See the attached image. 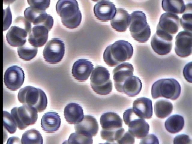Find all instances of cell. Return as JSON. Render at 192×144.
Returning <instances> with one entry per match:
<instances>
[{"mask_svg": "<svg viewBox=\"0 0 192 144\" xmlns=\"http://www.w3.org/2000/svg\"><path fill=\"white\" fill-rule=\"evenodd\" d=\"M192 62L187 63L184 66L183 70L184 76L188 82L192 83Z\"/></svg>", "mask_w": 192, "mask_h": 144, "instance_id": "42", "label": "cell"}, {"mask_svg": "<svg viewBox=\"0 0 192 144\" xmlns=\"http://www.w3.org/2000/svg\"><path fill=\"white\" fill-rule=\"evenodd\" d=\"M173 36L161 30H156L151 41L153 50L160 56L169 54L172 49Z\"/></svg>", "mask_w": 192, "mask_h": 144, "instance_id": "10", "label": "cell"}, {"mask_svg": "<svg viewBox=\"0 0 192 144\" xmlns=\"http://www.w3.org/2000/svg\"><path fill=\"white\" fill-rule=\"evenodd\" d=\"M11 114L20 130L34 124L38 117L37 110L33 107L25 105L13 108L11 110Z\"/></svg>", "mask_w": 192, "mask_h": 144, "instance_id": "8", "label": "cell"}, {"mask_svg": "<svg viewBox=\"0 0 192 144\" xmlns=\"http://www.w3.org/2000/svg\"><path fill=\"white\" fill-rule=\"evenodd\" d=\"M125 130L122 127L113 129H102L100 131V136L103 140L107 142H116L122 137L125 132Z\"/></svg>", "mask_w": 192, "mask_h": 144, "instance_id": "31", "label": "cell"}, {"mask_svg": "<svg viewBox=\"0 0 192 144\" xmlns=\"http://www.w3.org/2000/svg\"><path fill=\"white\" fill-rule=\"evenodd\" d=\"M173 109L172 104L164 99L157 100L154 104V110L156 116L158 118H164L169 116Z\"/></svg>", "mask_w": 192, "mask_h": 144, "instance_id": "28", "label": "cell"}, {"mask_svg": "<svg viewBox=\"0 0 192 144\" xmlns=\"http://www.w3.org/2000/svg\"><path fill=\"white\" fill-rule=\"evenodd\" d=\"M140 144H159V141L157 137L154 134H148L145 137L142 138Z\"/></svg>", "mask_w": 192, "mask_h": 144, "instance_id": "41", "label": "cell"}, {"mask_svg": "<svg viewBox=\"0 0 192 144\" xmlns=\"http://www.w3.org/2000/svg\"><path fill=\"white\" fill-rule=\"evenodd\" d=\"M142 88V83L140 79L133 75L128 77L124 82L122 87L123 93L129 97H134L140 93Z\"/></svg>", "mask_w": 192, "mask_h": 144, "instance_id": "26", "label": "cell"}, {"mask_svg": "<svg viewBox=\"0 0 192 144\" xmlns=\"http://www.w3.org/2000/svg\"><path fill=\"white\" fill-rule=\"evenodd\" d=\"M38 51L37 47L26 45L19 47L17 48L18 54L19 57L25 61H29L36 55Z\"/></svg>", "mask_w": 192, "mask_h": 144, "instance_id": "32", "label": "cell"}, {"mask_svg": "<svg viewBox=\"0 0 192 144\" xmlns=\"http://www.w3.org/2000/svg\"><path fill=\"white\" fill-rule=\"evenodd\" d=\"M64 115L67 122L70 124H76L83 120L84 115L82 107L77 104L71 103L65 106Z\"/></svg>", "mask_w": 192, "mask_h": 144, "instance_id": "24", "label": "cell"}, {"mask_svg": "<svg viewBox=\"0 0 192 144\" xmlns=\"http://www.w3.org/2000/svg\"><path fill=\"white\" fill-rule=\"evenodd\" d=\"M67 142L70 144H92V137L75 132L70 135Z\"/></svg>", "mask_w": 192, "mask_h": 144, "instance_id": "35", "label": "cell"}, {"mask_svg": "<svg viewBox=\"0 0 192 144\" xmlns=\"http://www.w3.org/2000/svg\"><path fill=\"white\" fill-rule=\"evenodd\" d=\"M13 24L25 28L28 31V33L32 28L31 22L23 16L17 17L14 20Z\"/></svg>", "mask_w": 192, "mask_h": 144, "instance_id": "37", "label": "cell"}, {"mask_svg": "<svg viewBox=\"0 0 192 144\" xmlns=\"http://www.w3.org/2000/svg\"><path fill=\"white\" fill-rule=\"evenodd\" d=\"M130 16L129 29L132 37L139 42H146L150 37L151 31L145 14L142 11L136 10L132 12Z\"/></svg>", "mask_w": 192, "mask_h": 144, "instance_id": "5", "label": "cell"}, {"mask_svg": "<svg viewBox=\"0 0 192 144\" xmlns=\"http://www.w3.org/2000/svg\"><path fill=\"white\" fill-rule=\"evenodd\" d=\"M90 85L97 94L102 95L109 94L112 89L110 74L105 67L98 66L93 70L90 77Z\"/></svg>", "mask_w": 192, "mask_h": 144, "instance_id": "6", "label": "cell"}, {"mask_svg": "<svg viewBox=\"0 0 192 144\" xmlns=\"http://www.w3.org/2000/svg\"><path fill=\"white\" fill-rule=\"evenodd\" d=\"M100 123L102 129H113L122 127V119L116 113L112 112L103 114L100 118Z\"/></svg>", "mask_w": 192, "mask_h": 144, "instance_id": "25", "label": "cell"}, {"mask_svg": "<svg viewBox=\"0 0 192 144\" xmlns=\"http://www.w3.org/2000/svg\"><path fill=\"white\" fill-rule=\"evenodd\" d=\"M132 108L134 113L140 118L150 119L152 117V101L149 98L141 97L136 99L133 103Z\"/></svg>", "mask_w": 192, "mask_h": 144, "instance_id": "21", "label": "cell"}, {"mask_svg": "<svg viewBox=\"0 0 192 144\" xmlns=\"http://www.w3.org/2000/svg\"><path fill=\"white\" fill-rule=\"evenodd\" d=\"M24 78V73L22 69L17 66H13L9 67L5 71L4 82L9 89L16 91L22 85Z\"/></svg>", "mask_w": 192, "mask_h": 144, "instance_id": "12", "label": "cell"}, {"mask_svg": "<svg viewBox=\"0 0 192 144\" xmlns=\"http://www.w3.org/2000/svg\"><path fill=\"white\" fill-rule=\"evenodd\" d=\"M75 132L87 136H93L96 135L99 130V125L96 119L89 115L84 116L82 120L75 124Z\"/></svg>", "mask_w": 192, "mask_h": 144, "instance_id": "18", "label": "cell"}, {"mask_svg": "<svg viewBox=\"0 0 192 144\" xmlns=\"http://www.w3.org/2000/svg\"><path fill=\"white\" fill-rule=\"evenodd\" d=\"M181 90L180 84L176 79L172 78L162 79L153 84L151 94L153 99L163 97L174 100L180 96Z\"/></svg>", "mask_w": 192, "mask_h": 144, "instance_id": "4", "label": "cell"}, {"mask_svg": "<svg viewBox=\"0 0 192 144\" xmlns=\"http://www.w3.org/2000/svg\"><path fill=\"white\" fill-rule=\"evenodd\" d=\"M163 10L175 14H181L184 12L186 5L183 0H164L162 2Z\"/></svg>", "mask_w": 192, "mask_h": 144, "instance_id": "29", "label": "cell"}, {"mask_svg": "<svg viewBox=\"0 0 192 144\" xmlns=\"http://www.w3.org/2000/svg\"><path fill=\"white\" fill-rule=\"evenodd\" d=\"M25 18L35 25H42L48 28L49 31L52 28L53 19L45 10L38 9L32 7L26 8L24 11Z\"/></svg>", "mask_w": 192, "mask_h": 144, "instance_id": "11", "label": "cell"}, {"mask_svg": "<svg viewBox=\"0 0 192 144\" xmlns=\"http://www.w3.org/2000/svg\"><path fill=\"white\" fill-rule=\"evenodd\" d=\"M65 52V46L63 41L58 38L50 40L45 45L43 51V56L46 62L56 64L62 59Z\"/></svg>", "mask_w": 192, "mask_h": 144, "instance_id": "9", "label": "cell"}, {"mask_svg": "<svg viewBox=\"0 0 192 144\" xmlns=\"http://www.w3.org/2000/svg\"><path fill=\"white\" fill-rule=\"evenodd\" d=\"M56 9L62 24L66 27L74 29L80 25L82 16L76 0H58Z\"/></svg>", "mask_w": 192, "mask_h": 144, "instance_id": "2", "label": "cell"}, {"mask_svg": "<svg viewBox=\"0 0 192 144\" xmlns=\"http://www.w3.org/2000/svg\"><path fill=\"white\" fill-rule=\"evenodd\" d=\"M3 126L10 134L15 133L17 127L16 123L11 114L5 111H3Z\"/></svg>", "mask_w": 192, "mask_h": 144, "instance_id": "34", "label": "cell"}, {"mask_svg": "<svg viewBox=\"0 0 192 144\" xmlns=\"http://www.w3.org/2000/svg\"><path fill=\"white\" fill-rule=\"evenodd\" d=\"M27 2L31 7L38 9L45 10L49 7L50 1L48 0H28Z\"/></svg>", "mask_w": 192, "mask_h": 144, "instance_id": "36", "label": "cell"}, {"mask_svg": "<svg viewBox=\"0 0 192 144\" xmlns=\"http://www.w3.org/2000/svg\"><path fill=\"white\" fill-rule=\"evenodd\" d=\"M131 16L128 11L122 8H118L114 17L111 20L112 28L119 32H125L129 26Z\"/></svg>", "mask_w": 192, "mask_h": 144, "instance_id": "22", "label": "cell"}, {"mask_svg": "<svg viewBox=\"0 0 192 144\" xmlns=\"http://www.w3.org/2000/svg\"><path fill=\"white\" fill-rule=\"evenodd\" d=\"M125 124L128 127V131L134 137L142 139L148 134L149 126L144 119L138 117L132 108L126 110L123 114Z\"/></svg>", "mask_w": 192, "mask_h": 144, "instance_id": "7", "label": "cell"}, {"mask_svg": "<svg viewBox=\"0 0 192 144\" xmlns=\"http://www.w3.org/2000/svg\"><path fill=\"white\" fill-rule=\"evenodd\" d=\"M116 12L115 4L108 0L99 1L94 8L95 16L98 20L102 21L111 20L115 16Z\"/></svg>", "mask_w": 192, "mask_h": 144, "instance_id": "16", "label": "cell"}, {"mask_svg": "<svg viewBox=\"0 0 192 144\" xmlns=\"http://www.w3.org/2000/svg\"><path fill=\"white\" fill-rule=\"evenodd\" d=\"M61 120L59 115L54 111H49L43 116L41 121L43 130L48 133L55 132L59 128Z\"/></svg>", "mask_w": 192, "mask_h": 144, "instance_id": "23", "label": "cell"}, {"mask_svg": "<svg viewBox=\"0 0 192 144\" xmlns=\"http://www.w3.org/2000/svg\"><path fill=\"white\" fill-rule=\"evenodd\" d=\"M192 32L183 30L179 32L175 38V51L178 56L187 57L192 53Z\"/></svg>", "mask_w": 192, "mask_h": 144, "instance_id": "13", "label": "cell"}, {"mask_svg": "<svg viewBox=\"0 0 192 144\" xmlns=\"http://www.w3.org/2000/svg\"><path fill=\"white\" fill-rule=\"evenodd\" d=\"M134 68L132 65L128 63H122L115 67L112 71L113 80L116 89L123 93L122 87L125 80L133 75Z\"/></svg>", "mask_w": 192, "mask_h": 144, "instance_id": "15", "label": "cell"}, {"mask_svg": "<svg viewBox=\"0 0 192 144\" xmlns=\"http://www.w3.org/2000/svg\"><path fill=\"white\" fill-rule=\"evenodd\" d=\"M134 138L128 131L125 132L117 142L118 144H134L135 142Z\"/></svg>", "mask_w": 192, "mask_h": 144, "instance_id": "39", "label": "cell"}, {"mask_svg": "<svg viewBox=\"0 0 192 144\" xmlns=\"http://www.w3.org/2000/svg\"><path fill=\"white\" fill-rule=\"evenodd\" d=\"M49 30L42 25H35L28 33V41L30 44L36 47H41L46 42Z\"/></svg>", "mask_w": 192, "mask_h": 144, "instance_id": "20", "label": "cell"}, {"mask_svg": "<svg viewBox=\"0 0 192 144\" xmlns=\"http://www.w3.org/2000/svg\"><path fill=\"white\" fill-rule=\"evenodd\" d=\"M186 5L184 14L180 19V23L184 30L192 32V3L188 4Z\"/></svg>", "mask_w": 192, "mask_h": 144, "instance_id": "33", "label": "cell"}, {"mask_svg": "<svg viewBox=\"0 0 192 144\" xmlns=\"http://www.w3.org/2000/svg\"><path fill=\"white\" fill-rule=\"evenodd\" d=\"M173 143L190 144L191 143V140L190 137L184 134L176 136L174 139Z\"/></svg>", "mask_w": 192, "mask_h": 144, "instance_id": "40", "label": "cell"}, {"mask_svg": "<svg viewBox=\"0 0 192 144\" xmlns=\"http://www.w3.org/2000/svg\"><path fill=\"white\" fill-rule=\"evenodd\" d=\"M180 27V18L177 15L166 12L160 16L157 30H161L173 36Z\"/></svg>", "mask_w": 192, "mask_h": 144, "instance_id": "14", "label": "cell"}, {"mask_svg": "<svg viewBox=\"0 0 192 144\" xmlns=\"http://www.w3.org/2000/svg\"><path fill=\"white\" fill-rule=\"evenodd\" d=\"M3 31L8 29L12 23V16L10 6L3 10Z\"/></svg>", "mask_w": 192, "mask_h": 144, "instance_id": "38", "label": "cell"}, {"mask_svg": "<svg viewBox=\"0 0 192 144\" xmlns=\"http://www.w3.org/2000/svg\"><path fill=\"white\" fill-rule=\"evenodd\" d=\"M184 125V120L182 116L174 115L170 117L165 122V127L169 133L175 134L181 131Z\"/></svg>", "mask_w": 192, "mask_h": 144, "instance_id": "27", "label": "cell"}, {"mask_svg": "<svg viewBox=\"0 0 192 144\" xmlns=\"http://www.w3.org/2000/svg\"><path fill=\"white\" fill-rule=\"evenodd\" d=\"M18 98L23 105L33 107L39 112L44 111L47 104V98L44 92L31 86L21 89L18 94Z\"/></svg>", "mask_w": 192, "mask_h": 144, "instance_id": "3", "label": "cell"}, {"mask_svg": "<svg viewBox=\"0 0 192 144\" xmlns=\"http://www.w3.org/2000/svg\"><path fill=\"white\" fill-rule=\"evenodd\" d=\"M133 52V47L129 42L119 40L107 47L104 53L103 59L108 66L113 67L130 59Z\"/></svg>", "mask_w": 192, "mask_h": 144, "instance_id": "1", "label": "cell"}, {"mask_svg": "<svg viewBox=\"0 0 192 144\" xmlns=\"http://www.w3.org/2000/svg\"><path fill=\"white\" fill-rule=\"evenodd\" d=\"M94 68L92 63L85 59H79L74 63L72 70L73 76L80 82L86 81Z\"/></svg>", "mask_w": 192, "mask_h": 144, "instance_id": "17", "label": "cell"}, {"mask_svg": "<svg viewBox=\"0 0 192 144\" xmlns=\"http://www.w3.org/2000/svg\"><path fill=\"white\" fill-rule=\"evenodd\" d=\"M22 144L43 143V139L40 132L35 129H32L25 131L21 140Z\"/></svg>", "mask_w": 192, "mask_h": 144, "instance_id": "30", "label": "cell"}, {"mask_svg": "<svg viewBox=\"0 0 192 144\" xmlns=\"http://www.w3.org/2000/svg\"><path fill=\"white\" fill-rule=\"evenodd\" d=\"M28 33V31L25 28L13 25L7 33V41L11 46L18 47L22 46L26 42Z\"/></svg>", "mask_w": 192, "mask_h": 144, "instance_id": "19", "label": "cell"}]
</instances>
